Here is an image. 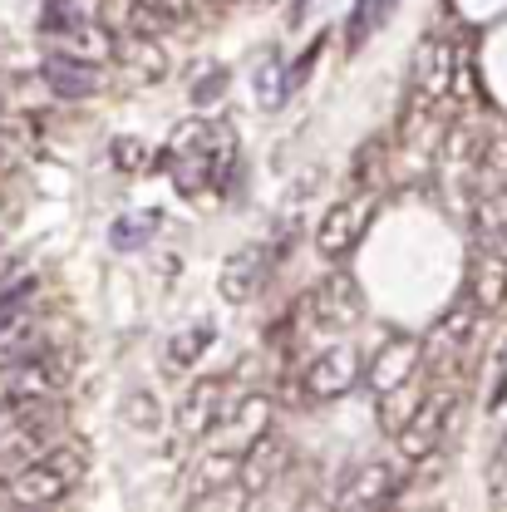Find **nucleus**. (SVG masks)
Returning <instances> with one entry per match:
<instances>
[{"label": "nucleus", "mask_w": 507, "mask_h": 512, "mask_svg": "<svg viewBox=\"0 0 507 512\" xmlns=\"http://www.w3.org/2000/svg\"><path fill=\"white\" fill-rule=\"evenodd\" d=\"M64 439V404L60 399H20L0 404V458L25 463Z\"/></svg>", "instance_id": "nucleus-4"}, {"label": "nucleus", "mask_w": 507, "mask_h": 512, "mask_svg": "<svg viewBox=\"0 0 507 512\" xmlns=\"http://www.w3.org/2000/svg\"><path fill=\"white\" fill-rule=\"evenodd\" d=\"M507 399V345L498 350V370H493V389H488V409H503Z\"/></svg>", "instance_id": "nucleus-30"}, {"label": "nucleus", "mask_w": 507, "mask_h": 512, "mask_svg": "<svg viewBox=\"0 0 507 512\" xmlns=\"http://www.w3.org/2000/svg\"><path fill=\"white\" fill-rule=\"evenodd\" d=\"M478 316H483V311H478V301L463 291L444 316H439V325L424 335V365H444V360H453V355H463V350L473 345Z\"/></svg>", "instance_id": "nucleus-12"}, {"label": "nucleus", "mask_w": 507, "mask_h": 512, "mask_svg": "<svg viewBox=\"0 0 507 512\" xmlns=\"http://www.w3.org/2000/svg\"><path fill=\"white\" fill-rule=\"evenodd\" d=\"M399 498V468L384 463V458H365L360 468L345 473L340 493L330 498V508L340 512H370V508H389Z\"/></svg>", "instance_id": "nucleus-8"}, {"label": "nucleus", "mask_w": 507, "mask_h": 512, "mask_svg": "<svg viewBox=\"0 0 507 512\" xmlns=\"http://www.w3.org/2000/svg\"><path fill=\"white\" fill-rule=\"evenodd\" d=\"M360 311H365V296H360L355 276H345V271H330L325 281H316V286L301 296V320H306V330H316V335L350 330V325L360 320Z\"/></svg>", "instance_id": "nucleus-6"}, {"label": "nucleus", "mask_w": 507, "mask_h": 512, "mask_svg": "<svg viewBox=\"0 0 507 512\" xmlns=\"http://www.w3.org/2000/svg\"><path fill=\"white\" fill-rule=\"evenodd\" d=\"M163 168L183 197H217L237 178V133L222 119H183L168 138Z\"/></svg>", "instance_id": "nucleus-1"}, {"label": "nucleus", "mask_w": 507, "mask_h": 512, "mask_svg": "<svg viewBox=\"0 0 507 512\" xmlns=\"http://www.w3.org/2000/svg\"><path fill=\"white\" fill-rule=\"evenodd\" d=\"M458 389H429L419 404H414V414H409V424L399 429V458L404 463H424L429 453H439L444 444V434L453 429V419H458Z\"/></svg>", "instance_id": "nucleus-7"}, {"label": "nucleus", "mask_w": 507, "mask_h": 512, "mask_svg": "<svg viewBox=\"0 0 507 512\" xmlns=\"http://www.w3.org/2000/svg\"><path fill=\"white\" fill-rule=\"evenodd\" d=\"M389 10H394V0H355V10H350V20H345V50H350V55H355L365 40L380 35Z\"/></svg>", "instance_id": "nucleus-22"}, {"label": "nucleus", "mask_w": 507, "mask_h": 512, "mask_svg": "<svg viewBox=\"0 0 507 512\" xmlns=\"http://www.w3.org/2000/svg\"><path fill=\"white\" fill-rule=\"evenodd\" d=\"M89 478V448L84 444H55L35 458H25L10 478H5V503L20 512L35 508H60L79 493V483Z\"/></svg>", "instance_id": "nucleus-2"}, {"label": "nucleus", "mask_w": 507, "mask_h": 512, "mask_svg": "<svg viewBox=\"0 0 507 512\" xmlns=\"http://www.w3.org/2000/svg\"><path fill=\"white\" fill-rule=\"evenodd\" d=\"M419 365H424V340L394 335V340H384L380 350H375V360L365 365V384L375 394H394V389H404V384L419 375Z\"/></svg>", "instance_id": "nucleus-13"}, {"label": "nucleus", "mask_w": 507, "mask_h": 512, "mask_svg": "<svg viewBox=\"0 0 507 512\" xmlns=\"http://www.w3.org/2000/svg\"><path fill=\"white\" fill-rule=\"evenodd\" d=\"M355 384H360V350H355V345H325L316 360L306 365V375H301V389H306L316 404L345 399Z\"/></svg>", "instance_id": "nucleus-10"}, {"label": "nucleus", "mask_w": 507, "mask_h": 512, "mask_svg": "<svg viewBox=\"0 0 507 512\" xmlns=\"http://www.w3.org/2000/svg\"><path fill=\"white\" fill-rule=\"evenodd\" d=\"M227 69H212V79H197L192 84V104H212V99H222V89H227Z\"/></svg>", "instance_id": "nucleus-29"}, {"label": "nucleus", "mask_w": 507, "mask_h": 512, "mask_svg": "<svg viewBox=\"0 0 507 512\" xmlns=\"http://www.w3.org/2000/svg\"><path fill=\"white\" fill-rule=\"evenodd\" d=\"M276 242H252V247H242V252L227 256V266H222V276H217V286H222V301H232V306H247L256 291L266 286V276L276 271Z\"/></svg>", "instance_id": "nucleus-11"}, {"label": "nucleus", "mask_w": 507, "mask_h": 512, "mask_svg": "<svg viewBox=\"0 0 507 512\" xmlns=\"http://www.w3.org/2000/svg\"><path fill=\"white\" fill-rule=\"evenodd\" d=\"M212 335H217L212 325H192V330H183V335H173L163 365H168V370H192V365L212 350Z\"/></svg>", "instance_id": "nucleus-25"}, {"label": "nucleus", "mask_w": 507, "mask_h": 512, "mask_svg": "<svg viewBox=\"0 0 507 512\" xmlns=\"http://www.w3.org/2000/svg\"><path fill=\"white\" fill-rule=\"evenodd\" d=\"M104 20L114 35H138V40H153L173 25V10L153 5V0H109L104 5Z\"/></svg>", "instance_id": "nucleus-20"}, {"label": "nucleus", "mask_w": 507, "mask_h": 512, "mask_svg": "<svg viewBox=\"0 0 507 512\" xmlns=\"http://www.w3.org/2000/svg\"><path fill=\"white\" fill-rule=\"evenodd\" d=\"M79 370V355L74 350H40V355H25V360H5L0 365V404H20V399H60L69 380Z\"/></svg>", "instance_id": "nucleus-5"}, {"label": "nucleus", "mask_w": 507, "mask_h": 512, "mask_svg": "<svg viewBox=\"0 0 507 512\" xmlns=\"http://www.w3.org/2000/svg\"><path fill=\"white\" fill-rule=\"evenodd\" d=\"M109 158H114L119 173H143V168H148V143H143V138H114Z\"/></svg>", "instance_id": "nucleus-28"}, {"label": "nucleus", "mask_w": 507, "mask_h": 512, "mask_svg": "<svg viewBox=\"0 0 507 512\" xmlns=\"http://www.w3.org/2000/svg\"><path fill=\"white\" fill-rule=\"evenodd\" d=\"M463 79V55L458 45L444 40V35H424L419 50H414V64H409V114H404V138H414L429 114L444 109V99L458 89Z\"/></svg>", "instance_id": "nucleus-3"}, {"label": "nucleus", "mask_w": 507, "mask_h": 512, "mask_svg": "<svg viewBox=\"0 0 507 512\" xmlns=\"http://www.w3.org/2000/svg\"><path fill=\"white\" fill-rule=\"evenodd\" d=\"M291 468V444L276 434H261L247 453H242V493L247 498H266Z\"/></svg>", "instance_id": "nucleus-16"}, {"label": "nucleus", "mask_w": 507, "mask_h": 512, "mask_svg": "<svg viewBox=\"0 0 507 512\" xmlns=\"http://www.w3.org/2000/svg\"><path fill=\"white\" fill-rule=\"evenodd\" d=\"M468 296L478 301L483 316L503 311V301H507V242H478L473 266H468Z\"/></svg>", "instance_id": "nucleus-15"}, {"label": "nucleus", "mask_w": 507, "mask_h": 512, "mask_svg": "<svg viewBox=\"0 0 507 512\" xmlns=\"http://www.w3.org/2000/svg\"><path fill=\"white\" fill-rule=\"evenodd\" d=\"M266 419H271V399L266 394H247V399H237L227 414H222V424L212 429V444L222 448V453H247V448L266 434Z\"/></svg>", "instance_id": "nucleus-14"}, {"label": "nucleus", "mask_w": 507, "mask_h": 512, "mask_svg": "<svg viewBox=\"0 0 507 512\" xmlns=\"http://www.w3.org/2000/svg\"><path fill=\"white\" fill-rule=\"evenodd\" d=\"M40 84H45L55 99H89V94L99 89V60L64 55V50H45V60H40Z\"/></svg>", "instance_id": "nucleus-17"}, {"label": "nucleus", "mask_w": 507, "mask_h": 512, "mask_svg": "<svg viewBox=\"0 0 507 512\" xmlns=\"http://www.w3.org/2000/svg\"><path fill=\"white\" fill-rule=\"evenodd\" d=\"M222 414H227V394H222L217 380H197L188 394H183V404L173 409L178 434H188V439H207V434L222 424Z\"/></svg>", "instance_id": "nucleus-18"}, {"label": "nucleus", "mask_w": 507, "mask_h": 512, "mask_svg": "<svg viewBox=\"0 0 507 512\" xmlns=\"http://www.w3.org/2000/svg\"><path fill=\"white\" fill-rule=\"evenodd\" d=\"M468 222H473V237H478V242H507V188L483 192V197L473 202Z\"/></svg>", "instance_id": "nucleus-21"}, {"label": "nucleus", "mask_w": 507, "mask_h": 512, "mask_svg": "<svg viewBox=\"0 0 507 512\" xmlns=\"http://www.w3.org/2000/svg\"><path fill=\"white\" fill-rule=\"evenodd\" d=\"M40 291V281L30 276V271H15V276H0V316H10V311H20V306H30V296Z\"/></svg>", "instance_id": "nucleus-27"}, {"label": "nucleus", "mask_w": 507, "mask_h": 512, "mask_svg": "<svg viewBox=\"0 0 507 512\" xmlns=\"http://www.w3.org/2000/svg\"><path fill=\"white\" fill-rule=\"evenodd\" d=\"M124 424H133L138 434H153V429L163 424L158 399H153V394H143V389H138V394H128V399H124Z\"/></svg>", "instance_id": "nucleus-26"}, {"label": "nucleus", "mask_w": 507, "mask_h": 512, "mask_svg": "<svg viewBox=\"0 0 507 512\" xmlns=\"http://www.w3.org/2000/svg\"><path fill=\"white\" fill-rule=\"evenodd\" d=\"M256 99H261V109H281L291 99V74L276 50L261 55V64H256Z\"/></svg>", "instance_id": "nucleus-24"}, {"label": "nucleus", "mask_w": 507, "mask_h": 512, "mask_svg": "<svg viewBox=\"0 0 507 512\" xmlns=\"http://www.w3.org/2000/svg\"><path fill=\"white\" fill-rule=\"evenodd\" d=\"M370 217H375V202L370 197H345V202L325 207V217H320V227H316L320 261H345V256L355 252V242L365 237Z\"/></svg>", "instance_id": "nucleus-9"}, {"label": "nucleus", "mask_w": 507, "mask_h": 512, "mask_svg": "<svg viewBox=\"0 0 507 512\" xmlns=\"http://www.w3.org/2000/svg\"><path fill=\"white\" fill-rule=\"evenodd\" d=\"M158 222H163V212H158V207L124 212V217L109 227V242H114V252H138L148 237H158Z\"/></svg>", "instance_id": "nucleus-23"}, {"label": "nucleus", "mask_w": 507, "mask_h": 512, "mask_svg": "<svg viewBox=\"0 0 507 512\" xmlns=\"http://www.w3.org/2000/svg\"><path fill=\"white\" fill-rule=\"evenodd\" d=\"M50 345H55V340H50L45 320L35 316L30 306H20V311L0 316V365H5V360H25V355H40V350H50Z\"/></svg>", "instance_id": "nucleus-19"}, {"label": "nucleus", "mask_w": 507, "mask_h": 512, "mask_svg": "<svg viewBox=\"0 0 507 512\" xmlns=\"http://www.w3.org/2000/svg\"><path fill=\"white\" fill-rule=\"evenodd\" d=\"M202 5H232V0H202Z\"/></svg>", "instance_id": "nucleus-31"}]
</instances>
